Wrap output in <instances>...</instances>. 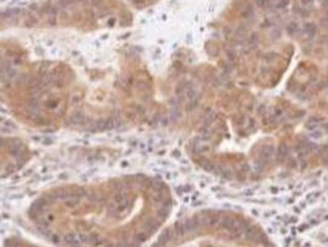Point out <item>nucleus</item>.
I'll list each match as a JSON object with an SVG mask.
<instances>
[{
  "label": "nucleus",
  "mask_w": 328,
  "mask_h": 247,
  "mask_svg": "<svg viewBox=\"0 0 328 247\" xmlns=\"http://www.w3.org/2000/svg\"><path fill=\"white\" fill-rule=\"evenodd\" d=\"M269 247H271V246H269Z\"/></svg>",
  "instance_id": "1"
}]
</instances>
